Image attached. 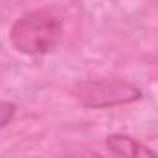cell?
Segmentation results:
<instances>
[{
	"label": "cell",
	"mask_w": 158,
	"mask_h": 158,
	"mask_svg": "<svg viewBox=\"0 0 158 158\" xmlns=\"http://www.w3.org/2000/svg\"><path fill=\"white\" fill-rule=\"evenodd\" d=\"M63 20L50 9L40 7L15 19L9 28L11 46L28 57H40L55 52L63 40Z\"/></svg>",
	"instance_id": "cell-1"
},
{
	"label": "cell",
	"mask_w": 158,
	"mask_h": 158,
	"mask_svg": "<svg viewBox=\"0 0 158 158\" xmlns=\"http://www.w3.org/2000/svg\"><path fill=\"white\" fill-rule=\"evenodd\" d=\"M72 96L88 110H103L119 105H129L142 99V90L123 77L83 79L72 86Z\"/></svg>",
	"instance_id": "cell-2"
},
{
	"label": "cell",
	"mask_w": 158,
	"mask_h": 158,
	"mask_svg": "<svg viewBox=\"0 0 158 158\" xmlns=\"http://www.w3.org/2000/svg\"><path fill=\"white\" fill-rule=\"evenodd\" d=\"M107 149L118 158H158V153L145 145L143 142L123 134V132H112L105 140Z\"/></svg>",
	"instance_id": "cell-3"
},
{
	"label": "cell",
	"mask_w": 158,
	"mask_h": 158,
	"mask_svg": "<svg viewBox=\"0 0 158 158\" xmlns=\"http://www.w3.org/2000/svg\"><path fill=\"white\" fill-rule=\"evenodd\" d=\"M17 114V105L11 101H0V131L11 123Z\"/></svg>",
	"instance_id": "cell-4"
},
{
	"label": "cell",
	"mask_w": 158,
	"mask_h": 158,
	"mask_svg": "<svg viewBox=\"0 0 158 158\" xmlns=\"http://www.w3.org/2000/svg\"><path fill=\"white\" fill-rule=\"evenodd\" d=\"M59 158H105V156H101L96 151H72V153L61 155Z\"/></svg>",
	"instance_id": "cell-5"
}]
</instances>
